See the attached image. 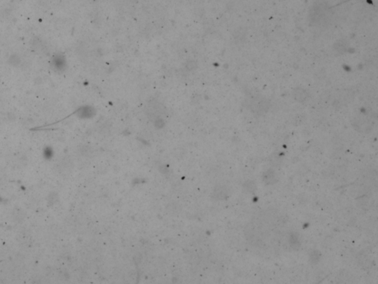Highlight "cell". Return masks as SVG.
Listing matches in <instances>:
<instances>
[{
  "label": "cell",
  "mask_w": 378,
  "mask_h": 284,
  "mask_svg": "<svg viewBox=\"0 0 378 284\" xmlns=\"http://www.w3.org/2000/svg\"><path fill=\"white\" fill-rule=\"evenodd\" d=\"M44 156L46 159H50L53 156V151L50 147H47L44 151Z\"/></svg>",
  "instance_id": "6da1fadb"
}]
</instances>
